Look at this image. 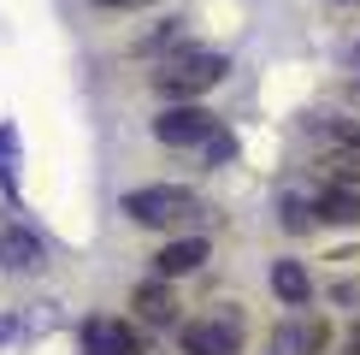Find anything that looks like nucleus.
I'll return each mask as SVG.
<instances>
[{"instance_id": "1", "label": "nucleus", "mask_w": 360, "mask_h": 355, "mask_svg": "<svg viewBox=\"0 0 360 355\" xmlns=\"http://www.w3.org/2000/svg\"><path fill=\"white\" fill-rule=\"evenodd\" d=\"M124 213L136 219L148 231H166V225H189V219H201L207 207L195 189H177V184H142L124 196Z\"/></svg>"}, {"instance_id": "9", "label": "nucleus", "mask_w": 360, "mask_h": 355, "mask_svg": "<svg viewBox=\"0 0 360 355\" xmlns=\"http://www.w3.org/2000/svg\"><path fill=\"white\" fill-rule=\"evenodd\" d=\"M130 308L148 320V325H166L177 314V302H172V290H166V278H154V285H142L136 296H130Z\"/></svg>"}, {"instance_id": "5", "label": "nucleus", "mask_w": 360, "mask_h": 355, "mask_svg": "<svg viewBox=\"0 0 360 355\" xmlns=\"http://www.w3.org/2000/svg\"><path fill=\"white\" fill-rule=\"evenodd\" d=\"M83 355H148V344L130 320H89L83 325Z\"/></svg>"}, {"instance_id": "2", "label": "nucleus", "mask_w": 360, "mask_h": 355, "mask_svg": "<svg viewBox=\"0 0 360 355\" xmlns=\"http://www.w3.org/2000/svg\"><path fill=\"white\" fill-rule=\"evenodd\" d=\"M154 83H160V95H172V101H195V95H207L213 83H224V54L189 48V54L166 59V66L154 71Z\"/></svg>"}, {"instance_id": "11", "label": "nucleus", "mask_w": 360, "mask_h": 355, "mask_svg": "<svg viewBox=\"0 0 360 355\" xmlns=\"http://www.w3.org/2000/svg\"><path fill=\"white\" fill-rule=\"evenodd\" d=\"M331 137L342 148H360V118H331Z\"/></svg>"}, {"instance_id": "6", "label": "nucleus", "mask_w": 360, "mask_h": 355, "mask_svg": "<svg viewBox=\"0 0 360 355\" xmlns=\"http://www.w3.org/2000/svg\"><path fill=\"white\" fill-rule=\"evenodd\" d=\"M207 255H213V249H207V237H177V243H166V249L154 255V273L172 285V278H189Z\"/></svg>"}, {"instance_id": "7", "label": "nucleus", "mask_w": 360, "mask_h": 355, "mask_svg": "<svg viewBox=\"0 0 360 355\" xmlns=\"http://www.w3.org/2000/svg\"><path fill=\"white\" fill-rule=\"evenodd\" d=\"M41 261H48L41 237H30V231H18V225L0 231V266H12V273H30V266H41Z\"/></svg>"}, {"instance_id": "13", "label": "nucleus", "mask_w": 360, "mask_h": 355, "mask_svg": "<svg viewBox=\"0 0 360 355\" xmlns=\"http://www.w3.org/2000/svg\"><path fill=\"white\" fill-rule=\"evenodd\" d=\"M342 95H349V101H354V107H360V77H354V83H349V89H342Z\"/></svg>"}, {"instance_id": "10", "label": "nucleus", "mask_w": 360, "mask_h": 355, "mask_svg": "<svg viewBox=\"0 0 360 355\" xmlns=\"http://www.w3.org/2000/svg\"><path fill=\"white\" fill-rule=\"evenodd\" d=\"M290 349H295V355H313V349H325V325H295Z\"/></svg>"}, {"instance_id": "12", "label": "nucleus", "mask_w": 360, "mask_h": 355, "mask_svg": "<svg viewBox=\"0 0 360 355\" xmlns=\"http://www.w3.org/2000/svg\"><path fill=\"white\" fill-rule=\"evenodd\" d=\"M95 6H112V12H130V6H154V0H95Z\"/></svg>"}, {"instance_id": "8", "label": "nucleus", "mask_w": 360, "mask_h": 355, "mask_svg": "<svg viewBox=\"0 0 360 355\" xmlns=\"http://www.w3.org/2000/svg\"><path fill=\"white\" fill-rule=\"evenodd\" d=\"M272 290H278L290 308H307V296H313L307 266H302V261H272Z\"/></svg>"}, {"instance_id": "4", "label": "nucleus", "mask_w": 360, "mask_h": 355, "mask_svg": "<svg viewBox=\"0 0 360 355\" xmlns=\"http://www.w3.org/2000/svg\"><path fill=\"white\" fill-rule=\"evenodd\" d=\"M213 130H219V118L207 113V107H195V101H177V107H166V113L154 118V137H160V142H172V148L213 142Z\"/></svg>"}, {"instance_id": "3", "label": "nucleus", "mask_w": 360, "mask_h": 355, "mask_svg": "<svg viewBox=\"0 0 360 355\" xmlns=\"http://www.w3.org/2000/svg\"><path fill=\"white\" fill-rule=\"evenodd\" d=\"M236 349H243V314L231 302H224V314L184 325V355H236Z\"/></svg>"}]
</instances>
